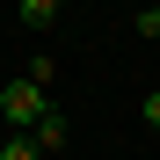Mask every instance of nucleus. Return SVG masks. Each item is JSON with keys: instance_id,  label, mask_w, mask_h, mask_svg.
<instances>
[{"instance_id": "f257e3e1", "label": "nucleus", "mask_w": 160, "mask_h": 160, "mask_svg": "<svg viewBox=\"0 0 160 160\" xmlns=\"http://www.w3.org/2000/svg\"><path fill=\"white\" fill-rule=\"evenodd\" d=\"M44 109H51V102H44L37 80H8V88H0V124H8V138H29Z\"/></svg>"}, {"instance_id": "f03ea898", "label": "nucleus", "mask_w": 160, "mask_h": 160, "mask_svg": "<svg viewBox=\"0 0 160 160\" xmlns=\"http://www.w3.org/2000/svg\"><path fill=\"white\" fill-rule=\"evenodd\" d=\"M66 138H73V124H66L58 109H44L37 131H29V146H37V153H66Z\"/></svg>"}, {"instance_id": "7ed1b4c3", "label": "nucleus", "mask_w": 160, "mask_h": 160, "mask_svg": "<svg viewBox=\"0 0 160 160\" xmlns=\"http://www.w3.org/2000/svg\"><path fill=\"white\" fill-rule=\"evenodd\" d=\"M15 22H22V29H51V22H58V8H51V0H22Z\"/></svg>"}, {"instance_id": "20e7f679", "label": "nucleus", "mask_w": 160, "mask_h": 160, "mask_svg": "<svg viewBox=\"0 0 160 160\" xmlns=\"http://www.w3.org/2000/svg\"><path fill=\"white\" fill-rule=\"evenodd\" d=\"M0 160H44V153H37L29 138H0Z\"/></svg>"}, {"instance_id": "39448f33", "label": "nucleus", "mask_w": 160, "mask_h": 160, "mask_svg": "<svg viewBox=\"0 0 160 160\" xmlns=\"http://www.w3.org/2000/svg\"><path fill=\"white\" fill-rule=\"evenodd\" d=\"M131 29H138V37H160V8H138V15H131Z\"/></svg>"}, {"instance_id": "423d86ee", "label": "nucleus", "mask_w": 160, "mask_h": 160, "mask_svg": "<svg viewBox=\"0 0 160 160\" xmlns=\"http://www.w3.org/2000/svg\"><path fill=\"white\" fill-rule=\"evenodd\" d=\"M138 117H146V124H153V131H160V88H153V95H146V102H138Z\"/></svg>"}]
</instances>
